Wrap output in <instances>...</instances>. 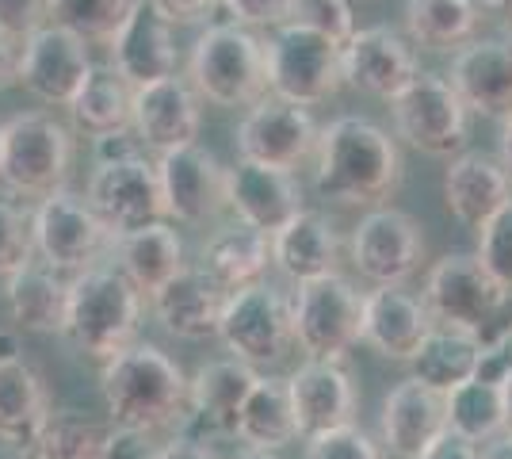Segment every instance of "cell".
Returning <instances> with one entry per match:
<instances>
[{"mask_svg":"<svg viewBox=\"0 0 512 459\" xmlns=\"http://www.w3.org/2000/svg\"><path fill=\"white\" fill-rule=\"evenodd\" d=\"M318 176L314 188L321 199L341 207H375L402 184L398 142L360 115H341L318 134Z\"/></svg>","mask_w":512,"mask_h":459,"instance_id":"cell-1","label":"cell"},{"mask_svg":"<svg viewBox=\"0 0 512 459\" xmlns=\"http://www.w3.org/2000/svg\"><path fill=\"white\" fill-rule=\"evenodd\" d=\"M100 394L115 425L153 433L184 417L188 379L169 352H161L150 341H130L123 352L104 360Z\"/></svg>","mask_w":512,"mask_h":459,"instance_id":"cell-2","label":"cell"},{"mask_svg":"<svg viewBox=\"0 0 512 459\" xmlns=\"http://www.w3.org/2000/svg\"><path fill=\"white\" fill-rule=\"evenodd\" d=\"M425 306L432 326L463 329L482 349L512 345V295L490 276L478 253H448L432 264L425 280Z\"/></svg>","mask_w":512,"mask_h":459,"instance_id":"cell-3","label":"cell"},{"mask_svg":"<svg viewBox=\"0 0 512 459\" xmlns=\"http://www.w3.org/2000/svg\"><path fill=\"white\" fill-rule=\"evenodd\" d=\"M142 299L138 287L115 268H85L69 284L65 306V337L96 360H111L123 352L138 333Z\"/></svg>","mask_w":512,"mask_h":459,"instance_id":"cell-4","label":"cell"},{"mask_svg":"<svg viewBox=\"0 0 512 459\" xmlns=\"http://www.w3.org/2000/svg\"><path fill=\"white\" fill-rule=\"evenodd\" d=\"M73 165V138L50 111H20L0 123V184L23 199L58 192Z\"/></svg>","mask_w":512,"mask_h":459,"instance_id":"cell-5","label":"cell"},{"mask_svg":"<svg viewBox=\"0 0 512 459\" xmlns=\"http://www.w3.org/2000/svg\"><path fill=\"white\" fill-rule=\"evenodd\" d=\"M192 85L218 108L260 104L268 92L264 43L241 23H214L192 50Z\"/></svg>","mask_w":512,"mask_h":459,"instance_id":"cell-6","label":"cell"},{"mask_svg":"<svg viewBox=\"0 0 512 459\" xmlns=\"http://www.w3.org/2000/svg\"><path fill=\"white\" fill-rule=\"evenodd\" d=\"M268 92L276 100L314 108L344 85L341 43L302 23H283L264 43Z\"/></svg>","mask_w":512,"mask_h":459,"instance_id":"cell-7","label":"cell"},{"mask_svg":"<svg viewBox=\"0 0 512 459\" xmlns=\"http://www.w3.org/2000/svg\"><path fill=\"white\" fill-rule=\"evenodd\" d=\"M218 337L245 364H276L295 341V306L264 280L230 291L218 318Z\"/></svg>","mask_w":512,"mask_h":459,"instance_id":"cell-8","label":"cell"},{"mask_svg":"<svg viewBox=\"0 0 512 459\" xmlns=\"http://www.w3.org/2000/svg\"><path fill=\"white\" fill-rule=\"evenodd\" d=\"M295 341L310 360L341 364L348 349L363 341V295L337 272L299 284Z\"/></svg>","mask_w":512,"mask_h":459,"instance_id":"cell-9","label":"cell"},{"mask_svg":"<svg viewBox=\"0 0 512 459\" xmlns=\"http://www.w3.org/2000/svg\"><path fill=\"white\" fill-rule=\"evenodd\" d=\"M394 127L413 150L428 157H451L467 146V104L440 73H421L394 100Z\"/></svg>","mask_w":512,"mask_h":459,"instance_id":"cell-10","label":"cell"},{"mask_svg":"<svg viewBox=\"0 0 512 459\" xmlns=\"http://www.w3.org/2000/svg\"><path fill=\"white\" fill-rule=\"evenodd\" d=\"M88 203L115 238H123L130 230H142L150 222H161L169 215L161 176H157V161H150L146 153L96 165V173L88 180Z\"/></svg>","mask_w":512,"mask_h":459,"instance_id":"cell-11","label":"cell"},{"mask_svg":"<svg viewBox=\"0 0 512 459\" xmlns=\"http://www.w3.org/2000/svg\"><path fill=\"white\" fill-rule=\"evenodd\" d=\"M31 222H35V253L54 272H85L104 253L107 238H115L104 219L92 211L88 196L81 199L65 188L39 199Z\"/></svg>","mask_w":512,"mask_h":459,"instance_id":"cell-12","label":"cell"},{"mask_svg":"<svg viewBox=\"0 0 512 459\" xmlns=\"http://www.w3.org/2000/svg\"><path fill=\"white\" fill-rule=\"evenodd\" d=\"M88 69L92 62H88L85 39L62 23H43L39 31L23 39L16 85H23L35 100H43L50 108H69L85 85Z\"/></svg>","mask_w":512,"mask_h":459,"instance_id":"cell-13","label":"cell"},{"mask_svg":"<svg viewBox=\"0 0 512 459\" xmlns=\"http://www.w3.org/2000/svg\"><path fill=\"white\" fill-rule=\"evenodd\" d=\"M256 379L260 375L253 372V364H245L237 356L203 364L188 383L184 417L176 421L180 437L199 440V444L214 437H237V417H241V406L256 387Z\"/></svg>","mask_w":512,"mask_h":459,"instance_id":"cell-14","label":"cell"},{"mask_svg":"<svg viewBox=\"0 0 512 459\" xmlns=\"http://www.w3.org/2000/svg\"><path fill=\"white\" fill-rule=\"evenodd\" d=\"M425 238L413 215L398 207H375L352 230V264L371 284H406L421 268Z\"/></svg>","mask_w":512,"mask_h":459,"instance_id":"cell-15","label":"cell"},{"mask_svg":"<svg viewBox=\"0 0 512 459\" xmlns=\"http://www.w3.org/2000/svg\"><path fill=\"white\" fill-rule=\"evenodd\" d=\"M157 176H161L169 219L176 222L199 226L214 219L222 207H230V169H222V161L199 142L161 153Z\"/></svg>","mask_w":512,"mask_h":459,"instance_id":"cell-16","label":"cell"},{"mask_svg":"<svg viewBox=\"0 0 512 459\" xmlns=\"http://www.w3.org/2000/svg\"><path fill=\"white\" fill-rule=\"evenodd\" d=\"M318 123L310 108L287 100H260L237 127V153L272 169H299L318 150Z\"/></svg>","mask_w":512,"mask_h":459,"instance_id":"cell-17","label":"cell"},{"mask_svg":"<svg viewBox=\"0 0 512 459\" xmlns=\"http://www.w3.org/2000/svg\"><path fill=\"white\" fill-rule=\"evenodd\" d=\"M344 85L360 88L367 96L394 100L417 77L413 46L390 27H363L341 46Z\"/></svg>","mask_w":512,"mask_h":459,"instance_id":"cell-18","label":"cell"},{"mask_svg":"<svg viewBox=\"0 0 512 459\" xmlns=\"http://www.w3.org/2000/svg\"><path fill=\"white\" fill-rule=\"evenodd\" d=\"M199 96L176 73L134 88V131L150 150H180L199 138Z\"/></svg>","mask_w":512,"mask_h":459,"instance_id":"cell-19","label":"cell"},{"mask_svg":"<svg viewBox=\"0 0 512 459\" xmlns=\"http://www.w3.org/2000/svg\"><path fill=\"white\" fill-rule=\"evenodd\" d=\"M230 207L237 222L276 234L295 219L302 207V184L291 169H272L260 161H245L230 169Z\"/></svg>","mask_w":512,"mask_h":459,"instance_id":"cell-20","label":"cell"},{"mask_svg":"<svg viewBox=\"0 0 512 459\" xmlns=\"http://www.w3.org/2000/svg\"><path fill=\"white\" fill-rule=\"evenodd\" d=\"M111 66L127 77L130 85H150L176 73V43H172V23L153 12L150 0H134L127 20L119 23L115 39L107 43Z\"/></svg>","mask_w":512,"mask_h":459,"instance_id":"cell-21","label":"cell"},{"mask_svg":"<svg viewBox=\"0 0 512 459\" xmlns=\"http://www.w3.org/2000/svg\"><path fill=\"white\" fill-rule=\"evenodd\" d=\"M287 391H291V406H295V421H299V437L306 440L352 425V417H356V387L341 364L306 360L299 372L287 379Z\"/></svg>","mask_w":512,"mask_h":459,"instance_id":"cell-22","label":"cell"},{"mask_svg":"<svg viewBox=\"0 0 512 459\" xmlns=\"http://www.w3.org/2000/svg\"><path fill=\"white\" fill-rule=\"evenodd\" d=\"M448 81L463 96L467 111L505 119L512 111V43L474 39L463 50H455Z\"/></svg>","mask_w":512,"mask_h":459,"instance_id":"cell-23","label":"cell"},{"mask_svg":"<svg viewBox=\"0 0 512 459\" xmlns=\"http://www.w3.org/2000/svg\"><path fill=\"white\" fill-rule=\"evenodd\" d=\"M432 329V314L402 284H379L363 295V341L386 360H413Z\"/></svg>","mask_w":512,"mask_h":459,"instance_id":"cell-24","label":"cell"},{"mask_svg":"<svg viewBox=\"0 0 512 459\" xmlns=\"http://www.w3.org/2000/svg\"><path fill=\"white\" fill-rule=\"evenodd\" d=\"M444 199L463 226L482 230L493 215H501L512 203V173L486 153H459L444 176Z\"/></svg>","mask_w":512,"mask_h":459,"instance_id":"cell-25","label":"cell"},{"mask_svg":"<svg viewBox=\"0 0 512 459\" xmlns=\"http://www.w3.org/2000/svg\"><path fill=\"white\" fill-rule=\"evenodd\" d=\"M448 429V402L417 375L402 379L383 402V440L398 459H417Z\"/></svg>","mask_w":512,"mask_h":459,"instance_id":"cell-26","label":"cell"},{"mask_svg":"<svg viewBox=\"0 0 512 459\" xmlns=\"http://www.w3.org/2000/svg\"><path fill=\"white\" fill-rule=\"evenodd\" d=\"M222 303H226V291L214 284L203 268H184L161 291H153V310H157L161 326L184 341L214 337Z\"/></svg>","mask_w":512,"mask_h":459,"instance_id":"cell-27","label":"cell"},{"mask_svg":"<svg viewBox=\"0 0 512 459\" xmlns=\"http://www.w3.org/2000/svg\"><path fill=\"white\" fill-rule=\"evenodd\" d=\"M337 261H341V238L321 211H299L283 230L272 234V264L295 284L333 276Z\"/></svg>","mask_w":512,"mask_h":459,"instance_id":"cell-28","label":"cell"},{"mask_svg":"<svg viewBox=\"0 0 512 459\" xmlns=\"http://www.w3.org/2000/svg\"><path fill=\"white\" fill-rule=\"evenodd\" d=\"M50 398L39 372L31 364L16 360H0V444L16 448L39 437L50 421Z\"/></svg>","mask_w":512,"mask_h":459,"instance_id":"cell-29","label":"cell"},{"mask_svg":"<svg viewBox=\"0 0 512 459\" xmlns=\"http://www.w3.org/2000/svg\"><path fill=\"white\" fill-rule=\"evenodd\" d=\"M268 261H272V234H264L256 226H245V222L214 234L203 245V272L226 295L249 284H260V276L268 272Z\"/></svg>","mask_w":512,"mask_h":459,"instance_id":"cell-30","label":"cell"},{"mask_svg":"<svg viewBox=\"0 0 512 459\" xmlns=\"http://www.w3.org/2000/svg\"><path fill=\"white\" fill-rule=\"evenodd\" d=\"M8 314L20 329L31 333H62L65 329V306H69V284L58 280V272L46 264H23L8 276L4 287Z\"/></svg>","mask_w":512,"mask_h":459,"instance_id":"cell-31","label":"cell"},{"mask_svg":"<svg viewBox=\"0 0 512 459\" xmlns=\"http://www.w3.org/2000/svg\"><path fill=\"white\" fill-rule=\"evenodd\" d=\"M119 261H123V276L138 291H161L176 272H184V241L172 230L169 222H150L142 230H130L119 238Z\"/></svg>","mask_w":512,"mask_h":459,"instance_id":"cell-32","label":"cell"},{"mask_svg":"<svg viewBox=\"0 0 512 459\" xmlns=\"http://www.w3.org/2000/svg\"><path fill=\"white\" fill-rule=\"evenodd\" d=\"M237 437L249 448H264V452H279L291 440L299 437V421H295V406H291V391L287 379L276 375H260L256 387L249 391L241 417H237Z\"/></svg>","mask_w":512,"mask_h":459,"instance_id":"cell-33","label":"cell"},{"mask_svg":"<svg viewBox=\"0 0 512 459\" xmlns=\"http://www.w3.org/2000/svg\"><path fill=\"white\" fill-rule=\"evenodd\" d=\"M402 20L421 50H463L478 35L482 8L478 0H406Z\"/></svg>","mask_w":512,"mask_h":459,"instance_id":"cell-34","label":"cell"},{"mask_svg":"<svg viewBox=\"0 0 512 459\" xmlns=\"http://www.w3.org/2000/svg\"><path fill=\"white\" fill-rule=\"evenodd\" d=\"M69 111H73V123L88 134L127 131L134 127V85L111 62L92 66Z\"/></svg>","mask_w":512,"mask_h":459,"instance_id":"cell-35","label":"cell"},{"mask_svg":"<svg viewBox=\"0 0 512 459\" xmlns=\"http://www.w3.org/2000/svg\"><path fill=\"white\" fill-rule=\"evenodd\" d=\"M478 360H482V341L474 333L463 329H444L432 326L428 337L421 341V349L413 352V375L428 383L432 391L448 394L451 387L467 383L478 372Z\"/></svg>","mask_w":512,"mask_h":459,"instance_id":"cell-36","label":"cell"},{"mask_svg":"<svg viewBox=\"0 0 512 459\" xmlns=\"http://www.w3.org/2000/svg\"><path fill=\"white\" fill-rule=\"evenodd\" d=\"M448 402V429L470 437L474 444L493 440L505 433V406H501V383H486V379H467L459 387L444 394Z\"/></svg>","mask_w":512,"mask_h":459,"instance_id":"cell-37","label":"cell"},{"mask_svg":"<svg viewBox=\"0 0 512 459\" xmlns=\"http://www.w3.org/2000/svg\"><path fill=\"white\" fill-rule=\"evenodd\" d=\"M134 0H46L50 23L77 31L85 43H111Z\"/></svg>","mask_w":512,"mask_h":459,"instance_id":"cell-38","label":"cell"},{"mask_svg":"<svg viewBox=\"0 0 512 459\" xmlns=\"http://www.w3.org/2000/svg\"><path fill=\"white\" fill-rule=\"evenodd\" d=\"M107 425L92 421V417L77 414V410H62V414H50L43 437L50 444V456L54 459H104L107 448Z\"/></svg>","mask_w":512,"mask_h":459,"instance_id":"cell-39","label":"cell"},{"mask_svg":"<svg viewBox=\"0 0 512 459\" xmlns=\"http://www.w3.org/2000/svg\"><path fill=\"white\" fill-rule=\"evenodd\" d=\"M35 253V222L12 199V192H0V276H12L16 268L31 264Z\"/></svg>","mask_w":512,"mask_h":459,"instance_id":"cell-40","label":"cell"},{"mask_svg":"<svg viewBox=\"0 0 512 459\" xmlns=\"http://www.w3.org/2000/svg\"><path fill=\"white\" fill-rule=\"evenodd\" d=\"M478 261L512 295V203L478 230Z\"/></svg>","mask_w":512,"mask_h":459,"instance_id":"cell-41","label":"cell"},{"mask_svg":"<svg viewBox=\"0 0 512 459\" xmlns=\"http://www.w3.org/2000/svg\"><path fill=\"white\" fill-rule=\"evenodd\" d=\"M291 23H302V27H314L321 35L337 39V43H348L356 23H352V4L348 0H295L291 4Z\"/></svg>","mask_w":512,"mask_h":459,"instance_id":"cell-42","label":"cell"},{"mask_svg":"<svg viewBox=\"0 0 512 459\" xmlns=\"http://www.w3.org/2000/svg\"><path fill=\"white\" fill-rule=\"evenodd\" d=\"M306 459H383L379 444L367 437L363 429L352 425H341V429H329V433H318L306 444Z\"/></svg>","mask_w":512,"mask_h":459,"instance_id":"cell-43","label":"cell"},{"mask_svg":"<svg viewBox=\"0 0 512 459\" xmlns=\"http://www.w3.org/2000/svg\"><path fill=\"white\" fill-rule=\"evenodd\" d=\"M291 4L295 0H218V8L241 27H283L291 23Z\"/></svg>","mask_w":512,"mask_h":459,"instance_id":"cell-44","label":"cell"},{"mask_svg":"<svg viewBox=\"0 0 512 459\" xmlns=\"http://www.w3.org/2000/svg\"><path fill=\"white\" fill-rule=\"evenodd\" d=\"M46 23V0H0V31L23 43Z\"/></svg>","mask_w":512,"mask_h":459,"instance_id":"cell-45","label":"cell"},{"mask_svg":"<svg viewBox=\"0 0 512 459\" xmlns=\"http://www.w3.org/2000/svg\"><path fill=\"white\" fill-rule=\"evenodd\" d=\"M104 459H161V444H153L146 429L115 425V429L107 433Z\"/></svg>","mask_w":512,"mask_h":459,"instance_id":"cell-46","label":"cell"},{"mask_svg":"<svg viewBox=\"0 0 512 459\" xmlns=\"http://www.w3.org/2000/svg\"><path fill=\"white\" fill-rule=\"evenodd\" d=\"M138 134V131H134ZM127 131H107V134H92V161L96 165H107V161H123V157H134V153H142V138H134Z\"/></svg>","mask_w":512,"mask_h":459,"instance_id":"cell-47","label":"cell"},{"mask_svg":"<svg viewBox=\"0 0 512 459\" xmlns=\"http://www.w3.org/2000/svg\"><path fill=\"white\" fill-rule=\"evenodd\" d=\"M153 12L165 16L172 27H188V23H199L211 8H218V0H150Z\"/></svg>","mask_w":512,"mask_h":459,"instance_id":"cell-48","label":"cell"},{"mask_svg":"<svg viewBox=\"0 0 512 459\" xmlns=\"http://www.w3.org/2000/svg\"><path fill=\"white\" fill-rule=\"evenodd\" d=\"M417 459H482V452L470 437L455 433V429H444Z\"/></svg>","mask_w":512,"mask_h":459,"instance_id":"cell-49","label":"cell"},{"mask_svg":"<svg viewBox=\"0 0 512 459\" xmlns=\"http://www.w3.org/2000/svg\"><path fill=\"white\" fill-rule=\"evenodd\" d=\"M16 66H20V46L0 31V88L16 85Z\"/></svg>","mask_w":512,"mask_h":459,"instance_id":"cell-50","label":"cell"},{"mask_svg":"<svg viewBox=\"0 0 512 459\" xmlns=\"http://www.w3.org/2000/svg\"><path fill=\"white\" fill-rule=\"evenodd\" d=\"M161 459H214V452H207V444H199V440L176 437L161 448Z\"/></svg>","mask_w":512,"mask_h":459,"instance_id":"cell-51","label":"cell"},{"mask_svg":"<svg viewBox=\"0 0 512 459\" xmlns=\"http://www.w3.org/2000/svg\"><path fill=\"white\" fill-rule=\"evenodd\" d=\"M478 8H482L486 16H497V20L505 23L509 43H512V0H478Z\"/></svg>","mask_w":512,"mask_h":459,"instance_id":"cell-52","label":"cell"},{"mask_svg":"<svg viewBox=\"0 0 512 459\" xmlns=\"http://www.w3.org/2000/svg\"><path fill=\"white\" fill-rule=\"evenodd\" d=\"M482 459H512V433H497L490 440V448L482 452Z\"/></svg>","mask_w":512,"mask_h":459,"instance_id":"cell-53","label":"cell"},{"mask_svg":"<svg viewBox=\"0 0 512 459\" xmlns=\"http://www.w3.org/2000/svg\"><path fill=\"white\" fill-rule=\"evenodd\" d=\"M501 165L512 173V111L505 115V127H501Z\"/></svg>","mask_w":512,"mask_h":459,"instance_id":"cell-54","label":"cell"},{"mask_svg":"<svg viewBox=\"0 0 512 459\" xmlns=\"http://www.w3.org/2000/svg\"><path fill=\"white\" fill-rule=\"evenodd\" d=\"M501 406H505V433H512V372L501 379Z\"/></svg>","mask_w":512,"mask_h":459,"instance_id":"cell-55","label":"cell"},{"mask_svg":"<svg viewBox=\"0 0 512 459\" xmlns=\"http://www.w3.org/2000/svg\"><path fill=\"white\" fill-rule=\"evenodd\" d=\"M16 356H20L16 333H0V360H16Z\"/></svg>","mask_w":512,"mask_h":459,"instance_id":"cell-56","label":"cell"},{"mask_svg":"<svg viewBox=\"0 0 512 459\" xmlns=\"http://www.w3.org/2000/svg\"><path fill=\"white\" fill-rule=\"evenodd\" d=\"M237 459H276V452H264V448H249L245 456H237Z\"/></svg>","mask_w":512,"mask_h":459,"instance_id":"cell-57","label":"cell"}]
</instances>
